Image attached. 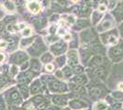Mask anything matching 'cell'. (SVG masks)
<instances>
[{
	"label": "cell",
	"instance_id": "ac0fdd59",
	"mask_svg": "<svg viewBox=\"0 0 123 110\" xmlns=\"http://www.w3.org/2000/svg\"><path fill=\"white\" fill-rule=\"evenodd\" d=\"M70 21H71V23H73V22H74V17H68V22H70Z\"/></svg>",
	"mask_w": 123,
	"mask_h": 110
},
{
	"label": "cell",
	"instance_id": "484cf974",
	"mask_svg": "<svg viewBox=\"0 0 123 110\" xmlns=\"http://www.w3.org/2000/svg\"><path fill=\"white\" fill-rule=\"evenodd\" d=\"M1 107H2V105H1V103H0V108H1Z\"/></svg>",
	"mask_w": 123,
	"mask_h": 110
},
{
	"label": "cell",
	"instance_id": "9c48e42d",
	"mask_svg": "<svg viewBox=\"0 0 123 110\" xmlns=\"http://www.w3.org/2000/svg\"><path fill=\"white\" fill-rule=\"evenodd\" d=\"M20 91H21V93L23 94V95H24V97H27V96H28V88H27V86H26V85L21 86Z\"/></svg>",
	"mask_w": 123,
	"mask_h": 110
},
{
	"label": "cell",
	"instance_id": "ffe728a7",
	"mask_svg": "<svg viewBox=\"0 0 123 110\" xmlns=\"http://www.w3.org/2000/svg\"><path fill=\"white\" fill-rule=\"evenodd\" d=\"M118 88L123 91V83H120V84H118Z\"/></svg>",
	"mask_w": 123,
	"mask_h": 110
},
{
	"label": "cell",
	"instance_id": "cb8c5ba5",
	"mask_svg": "<svg viewBox=\"0 0 123 110\" xmlns=\"http://www.w3.org/2000/svg\"><path fill=\"white\" fill-rule=\"evenodd\" d=\"M3 17V13H2V12H1V11H0V18H1V17Z\"/></svg>",
	"mask_w": 123,
	"mask_h": 110
},
{
	"label": "cell",
	"instance_id": "603a6c76",
	"mask_svg": "<svg viewBox=\"0 0 123 110\" xmlns=\"http://www.w3.org/2000/svg\"><path fill=\"white\" fill-rule=\"evenodd\" d=\"M70 38H71V37H70V35H66V36H65V40H69Z\"/></svg>",
	"mask_w": 123,
	"mask_h": 110
},
{
	"label": "cell",
	"instance_id": "52a82bcc",
	"mask_svg": "<svg viewBox=\"0 0 123 110\" xmlns=\"http://www.w3.org/2000/svg\"><path fill=\"white\" fill-rule=\"evenodd\" d=\"M51 55L50 53H45L44 55H42V57H41V61L43 62V63H48V61H51Z\"/></svg>",
	"mask_w": 123,
	"mask_h": 110
},
{
	"label": "cell",
	"instance_id": "6da1fadb",
	"mask_svg": "<svg viewBox=\"0 0 123 110\" xmlns=\"http://www.w3.org/2000/svg\"><path fill=\"white\" fill-rule=\"evenodd\" d=\"M28 7L33 13H38L39 11L41 10V6L39 5L37 2H31V3H30L29 6H28Z\"/></svg>",
	"mask_w": 123,
	"mask_h": 110
},
{
	"label": "cell",
	"instance_id": "9a60e30c",
	"mask_svg": "<svg viewBox=\"0 0 123 110\" xmlns=\"http://www.w3.org/2000/svg\"><path fill=\"white\" fill-rule=\"evenodd\" d=\"M24 28H25V24H24V23H21V24H19L18 29H24Z\"/></svg>",
	"mask_w": 123,
	"mask_h": 110
},
{
	"label": "cell",
	"instance_id": "d4e9b609",
	"mask_svg": "<svg viewBox=\"0 0 123 110\" xmlns=\"http://www.w3.org/2000/svg\"><path fill=\"white\" fill-rule=\"evenodd\" d=\"M73 2H77V1H78V0H72Z\"/></svg>",
	"mask_w": 123,
	"mask_h": 110
},
{
	"label": "cell",
	"instance_id": "44dd1931",
	"mask_svg": "<svg viewBox=\"0 0 123 110\" xmlns=\"http://www.w3.org/2000/svg\"><path fill=\"white\" fill-rule=\"evenodd\" d=\"M4 29V24L3 23H0V31H2Z\"/></svg>",
	"mask_w": 123,
	"mask_h": 110
},
{
	"label": "cell",
	"instance_id": "4fadbf2b",
	"mask_svg": "<svg viewBox=\"0 0 123 110\" xmlns=\"http://www.w3.org/2000/svg\"><path fill=\"white\" fill-rule=\"evenodd\" d=\"M31 29H26L25 30H24V33H23V34H24V35H25V36H28V35H30V34H31Z\"/></svg>",
	"mask_w": 123,
	"mask_h": 110
},
{
	"label": "cell",
	"instance_id": "e0dca14e",
	"mask_svg": "<svg viewBox=\"0 0 123 110\" xmlns=\"http://www.w3.org/2000/svg\"><path fill=\"white\" fill-rule=\"evenodd\" d=\"M6 42H0V48L6 47Z\"/></svg>",
	"mask_w": 123,
	"mask_h": 110
},
{
	"label": "cell",
	"instance_id": "8fae6325",
	"mask_svg": "<svg viewBox=\"0 0 123 110\" xmlns=\"http://www.w3.org/2000/svg\"><path fill=\"white\" fill-rule=\"evenodd\" d=\"M46 69L48 70V71H50V72H51L52 70H53V65L51 64V63H48L46 65Z\"/></svg>",
	"mask_w": 123,
	"mask_h": 110
},
{
	"label": "cell",
	"instance_id": "2e32d148",
	"mask_svg": "<svg viewBox=\"0 0 123 110\" xmlns=\"http://www.w3.org/2000/svg\"><path fill=\"white\" fill-rule=\"evenodd\" d=\"M16 3H17V5L18 6H20V5H22V0H16Z\"/></svg>",
	"mask_w": 123,
	"mask_h": 110
},
{
	"label": "cell",
	"instance_id": "30bf717a",
	"mask_svg": "<svg viewBox=\"0 0 123 110\" xmlns=\"http://www.w3.org/2000/svg\"><path fill=\"white\" fill-rule=\"evenodd\" d=\"M11 98H12V100H18V92H13L12 94H10Z\"/></svg>",
	"mask_w": 123,
	"mask_h": 110
},
{
	"label": "cell",
	"instance_id": "5b68a950",
	"mask_svg": "<svg viewBox=\"0 0 123 110\" xmlns=\"http://www.w3.org/2000/svg\"><path fill=\"white\" fill-rule=\"evenodd\" d=\"M25 59H27V55H26L25 53L23 52H18L17 53V54H15V61L16 62H22L23 60H25Z\"/></svg>",
	"mask_w": 123,
	"mask_h": 110
},
{
	"label": "cell",
	"instance_id": "ba28073f",
	"mask_svg": "<svg viewBox=\"0 0 123 110\" xmlns=\"http://www.w3.org/2000/svg\"><path fill=\"white\" fill-rule=\"evenodd\" d=\"M4 5H5V7L6 9H8V10H14V5L12 3H10L9 1H6Z\"/></svg>",
	"mask_w": 123,
	"mask_h": 110
},
{
	"label": "cell",
	"instance_id": "5bb4252c",
	"mask_svg": "<svg viewBox=\"0 0 123 110\" xmlns=\"http://www.w3.org/2000/svg\"><path fill=\"white\" fill-rule=\"evenodd\" d=\"M4 60H5V55L2 54V53H0V63H2Z\"/></svg>",
	"mask_w": 123,
	"mask_h": 110
},
{
	"label": "cell",
	"instance_id": "d6986e66",
	"mask_svg": "<svg viewBox=\"0 0 123 110\" xmlns=\"http://www.w3.org/2000/svg\"><path fill=\"white\" fill-rule=\"evenodd\" d=\"M5 84V82H4V80L3 79H0V87H2L3 86V84Z\"/></svg>",
	"mask_w": 123,
	"mask_h": 110
},
{
	"label": "cell",
	"instance_id": "277c9868",
	"mask_svg": "<svg viewBox=\"0 0 123 110\" xmlns=\"http://www.w3.org/2000/svg\"><path fill=\"white\" fill-rule=\"evenodd\" d=\"M40 88H41V84H39V81H36L34 84L31 85V93L32 94H36V93L39 92Z\"/></svg>",
	"mask_w": 123,
	"mask_h": 110
},
{
	"label": "cell",
	"instance_id": "7a4b0ae2",
	"mask_svg": "<svg viewBox=\"0 0 123 110\" xmlns=\"http://www.w3.org/2000/svg\"><path fill=\"white\" fill-rule=\"evenodd\" d=\"M78 63V59H77V53L76 52L73 51L71 52H69V64H74Z\"/></svg>",
	"mask_w": 123,
	"mask_h": 110
},
{
	"label": "cell",
	"instance_id": "7402d4cb",
	"mask_svg": "<svg viewBox=\"0 0 123 110\" xmlns=\"http://www.w3.org/2000/svg\"><path fill=\"white\" fill-rule=\"evenodd\" d=\"M7 41L9 42H14V39L13 38H7Z\"/></svg>",
	"mask_w": 123,
	"mask_h": 110
},
{
	"label": "cell",
	"instance_id": "3957f363",
	"mask_svg": "<svg viewBox=\"0 0 123 110\" xmlns=\"http://www.w3.org/2000/svg\"><path fill=\"white\" fill-rule=\"evenodd\" d=\"M51 49H52V51H53L54 52H57V51L62 52V51H64V49H65V45H64V44H62V43H57L55 45L51 46Z\"/></svg>",
	"mask_w": 123,
	"mask_h": 110
},
{
	"label": "cell",
	"instance_id": "8992f818",
	"mask_svg": "<svg viewBox=\"0 0 123 110\" xmlns=\"http://www.w3.org/2000/svg\"><path fill=\"white\" fill-rule=\"evenodd\" d=\"M32 41H33V39H26V40L24 39V40H22L21 41V47H25V46L31 44Z\"/></svg>",
	"mask_w": 123,
	"mask_h": 110
},
{
	"label": "cell",
	"instance_id": "7c38bea8",
	"mask_svg": "<svg viewBox=\"0 0 123 110\" xmlns=\"http://www.w3.org/2000/svg\"><path fill=\"white\" fill-rule=\"evenodd\" d=\"M98 8H99V11H101V12H104V11L107 9V6H106L105 5H100Z\"/></svg>",
	"mask_w": 123,
	"mask_h": 110
}]
</instances>
